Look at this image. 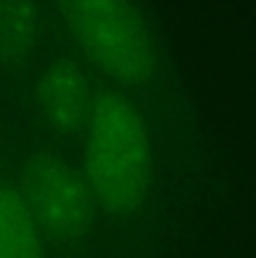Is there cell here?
I'll use <instances>...</instances> for the list:
<instances>
[{
  "label": "cell",
  "mask_w": 256,
  "mask_h": 258,
  "mask_svg": "<svg viewBox=\"0 0 256 258\" xmlns=\"http://www.w3.org/2000/svg\"><path fill=\"white\" fill-rule=\"evenodd\" d=\"M18 188L36 225L61 238L83 234L97 205L86 175L54 153L29 155Z\"/></svg>",
  "instance_id": "obj_3"
},
{
  "label": "cell",
  "mask_w": 256,
  "mask_h": 258,
  "mask_svg": "<svg viewBox=\"0 0 256 258\" xmlns=\"http://www.w3.org/2000/svg\"><path fill=\"white\" fill-rule=\"evenodd\" d=\"M0 258H43L41 227L12 184H0Z\"/></svg>",
  "instance_id": "obj_5"
},
{
  "label": "cell",
  "mask_w": 256,
  "mask_h": 258,
  "mask_svg": "<svg viewBox=\"0 0 256 258\" xmlns=\"http://www.w3.org/2000/svg\"><path fill=\"white\" fill-rule=\"evenodd\" d=\"M83 137V175L95 202L115 216L140 209L153 177L151 133L119 90H97Z\"/></svg>",
  "instance_id": "obj_1"
},
{
  "label": "cell",
  "mask_w": 256,
  "mask_h": 258,
  "mask_svg": "<svg viewBox=\"0 0 256 258\" xmlns=\"http://www.w3.org/2000/svg\"><path fill=\"white\" fill-rule=\"evenodd\" d=\"M61 18L81 54L121 88H140L157 70L149 23L126 3H66Z\"/></svg>",
  "instance_id": "obj_2"
},
{
  "label": "cell",
  "mask_w": 256,
  "mask_h": 258,
  "mask_svg": "<svg viewBox=\"0 0 256 258\" xmlns=\"http://www.w3.org/2000/svg\"><path fill=\"white\" fill-rule=\"evenodd\" d=\"M95 94L86 70L72 58L52 61L36 83L38 110L61 135H81Z\"/></svg>",
  "instance_id": "obj_4"
}]
</instances>
